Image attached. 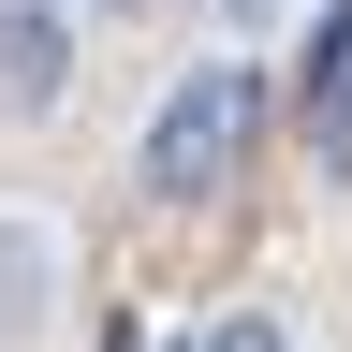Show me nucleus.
<instances>
[{"instance_id": "f257e3e1", "label": "nucleus", "mask_w": 352, "mask_h": 352, "mask_svg": "<svg viewBox=\"0 0 352 352\" xmlns=\"http://www.w3.org/2000/svg\"><path fill=\"white\" fill-rule=\"evenodd\" d=\"M250 147H264V74H250V59H206V74L162 88V118H147V147H132V176H147L162 206H206V191H235Z\"/></svg>"}, {"instance_id": "f03ea898", "label": "nucleus", "mask_w": 352, "mask_h": 352, "mask_svg": "<svg viewBox=\"0 0 352 352\" xmlns=\"http://www.w3.org/2000/svg\"><path fill=\"white\" fill-rule=\"evenodd\" d=\"M74 88V0H0V103L44 118Z\"/></svg>"}, {"instance_id": "7ed1b4c3", "label": "nucleus", "mask_w": 352, "mask_h": 352, "mask_svg": "<svg viewBox=\"0 0 352 352\" xmlns=\"http://www.w3.org/2000/svg\"><path fill=\"white\" fill-rule=\"evenodd\" d=\"M308 162L352 191V0L323 15V44H308Z\"/></svg>"}, {"instance_id": "20e7f679", "label": "nucleus", "mask_w": 352, "mask_h": 352, "mask_svg": "<svg viewBox=\"0 0 352 352\" xmlns=\"http://www.w3.org/2000/svg\"><path fill=\"white\" fill-rule=\"evenodd\" d=\"M206 352H294V338H279V323H264V308H250V323H220Z\"/></svg>"}, {"instance_id": "39448f33", "label": "nucleus", "mask_w": 352, "mask_h": 352, "mask_svg": "<svg viewBox=\"0 0 352 352\" xmlns=\"http://www.w3.org/2000/svg\"><path fill=\"white\" fill-rule=\"evenodd\" d=\"M206 15H264V0H206Z\"/></svg>"}]
</instances>
